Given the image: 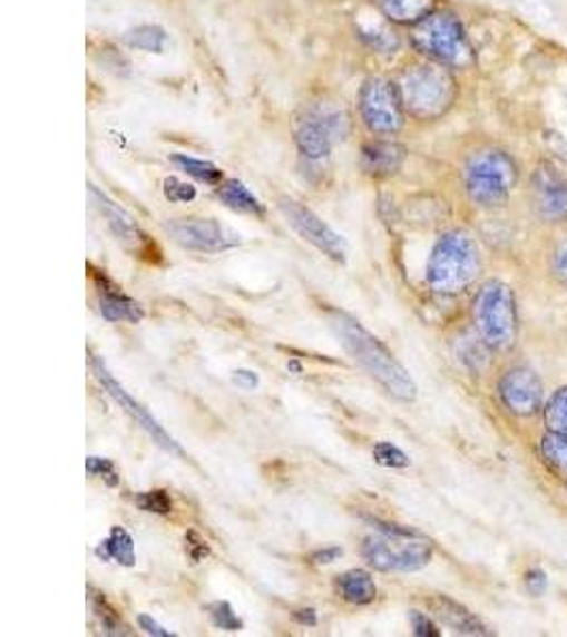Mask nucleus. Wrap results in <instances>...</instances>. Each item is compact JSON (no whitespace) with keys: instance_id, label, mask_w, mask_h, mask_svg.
<instances>
[{"instance_id":"f257e3e1","label":"nucleus","mask_w":567,"mask_h":637,"mask_svg":"<svg viewBox=\"0 0 567 637\" xmlns=\"http://www.w3.org/2000/svg\"><path fill=\"white\" fill-rule=\"evenodd\" d=\"M330 325L341 339L344 351L393 398L402 402H412L417 398V385L410 379L409 370L400 364L385 344L372 336L358 318L349 317L341 311H332Z\"/></svg>"},{"instance_id":"f03ea898","label":"nucleus","mask_w":567,"mask_h":637,"mask_svg":"<svg viewBox=\"0 0 567 637\" xmlns=\"http://www.w3.org/2000/svg\"><path fill=\"white\" fill-rule=\"evenodd\" d=\"M453 72L428 58L400 70L395 86L407 115L419 121H436L449 114L459 96Z\"/></svg>"},{"instance_id":"7ed1b4c3","label":"nucleus","mask_w":567,"mask_h":637,"mask_svg":"<svg viewBox=\"0 0 567 637\" xmlns=\"http://www.w3.org/2000/svg\"><path fill=\"white\" fill-rule=\"evenodd\" d=\"M410 43L431 62L451 70H468L477 65V53L459 16L436 9L426 20L412 26Z\"/></svg>"},{"instance_id":"20e7f679","label":"nucleus","mask_w":567,"mask_h":637,"mask_svg":"<svg viewBox=\"0 0 567 637\" xmlns=\"http://www.w3.org/2000/svg\"><path fill=\"white\" fill-rule=\"evenodd\" d=\"M480 273V253L470 234L447 232L431 251L428 262V285L442 296L466 292Z\"/></svg>"},{"instance_id":"39448f33","label":"nucleus","mask_w":567,"mask_h":637,"mask_svg":"<svg viewBox=\"0 0 567 637\" xmlns=\"http://www.w3.org/2000/svg\"><path fill=\"white\" fill-rule=\"evenodd\" d=\"M379 525L377 533L363 540V559L379 571H419L431 561L430 540L398 525Z\"/></svg>"},{"instance_id":"423d86ee","label":"nucleus","mask_w":567,"mask_h":637,"mask_svg":"<svg viewBox=\"0 0 567 637\" xmlns=\"http://www.w3.org/2000/svg\"><path fill=\"white\" fill-rule=\"evenodd\" d=\"M468 196L480 206L504 205L519 183V164L498 147L478 149L463 166Z\"/></svg>"},{"instance_id":"0eeeda50","label":"nucleus","mask_w":567,"mask_h":637,"mask_svg":"<svg viewBox=\"0 0 567 637\" xmlns=\"http://www.w3.org/2000/svg\"><path fill=\"white\" fill-rule=\"evenodd\" d=\"M478 334L491 349H508L517 339V302L508 285L489 281L475 300Z\"/></svg>"},{"instance_id":"6e6552de","label":"nucleus","mask_w":567,"mask_h":637,"mask_svg":"<svg viewBox=\"0 0 567 637\" xmlns=\"http://www.w3.org/2000/svg\"><path fill=\"white\" fill-rule=\"evenodd\" d=\"M349 135V117L328 102L306 107L295 117V143L304 158L323 159Z\"/></svg>"},{"instance_id":"1a4fd4ad","label":"nucleus","mask_w":567,"mask_h":637,"mask_svg":"<svg viewBox=\"0 0 567 637\" xmlns=\"http://www.w3.org/2000/svg\"><path fill=\"white\" fill-rule=\"evenodd\" d=\"M360 115L370 133L393 137L404 128L407 111L395 81L385 77H370L360 90Z\"/></svg>"},{"instance_id":"9d476101","label":"nucleus","mask_w":567,"mask_h":637,"mask_svg":"<svg viewBox=\"0 0 567 637\" xmlns=\"http://www.w3.org/2000/svg\"><path fill=\"white\" fill-rule=\"evenodd\" d=\"M164 229L168 236L185 249L203 251V253H219L232 249L241 243V236L232 229L222 226L217 219L205 217H183L166 222Z\"/></svg>"},{"instance_id":"9b49d317","label":"nucleus","mask_w":567,"mask_h":637,"mask_svg":"<svg viewBox=\"0 0 567 637\" xmlns=\"http://www.w3.org/2000/svg\"><path fill=\"white\" fill-rule=\"evenodd\" d=\"M278 208L283 213V217L287 219V224L313 247H317L321 253H325L328 257L344 262L346 257V243L339 232L330 228L317 213H313L309 206L297 203L294 198H281Z\"/></svg>"},{"instance_id":"f8f14e48","label":"nucleus","mask_w":567,"mask_h":637,"mask_svg":"<svg viewBox=\"0 0 567 637\" xmlns=\"http://www.w3.org/2000/svg\"><path fill=\"white\" fill-rule=\"evenodd\" d=\"M529 196L536 213L550 224L567 222V177L548 159H542L529 179Z\"/></svg>"},{"instance_id":"ddd939ff","label":"nucleus","mask_w":567,"mask_h":637,"mask_svg":"<svg viewBox=\"0 0 567 637\" xmlns=\"http://www.w3.org/2000/svg\"><path fill=\"white\" fill-rule=\"evenodd\" d=\"M94 370H96V376H98L100 385L107 389V393L119 404V409H124L126 414H130L137 421V425H140L145 432L149 433L154 438V442L159 444L164 451H168L173 455L183 457L182 447L173 440V435H168L158 421L149 414V410L143 409L137 400L115 381L111 372L107 370V365L100 357H94Z\"/></svg>"},{"instance_id":"4468645a","label":"nucleus","mask_w":567,"mask_h":637,"mask_svg":"<svg viewBox=\"0 0 567 637\" xmlns=\"http://www.w3.org/2000/svg\"><path fill=\"white\" fill-rule=\"evenodd\" d=\"M499 395L510 412L519 416H531L542 409L545 389L534 370L515 367L501 379Z\"/></svg>"},{"instance_id":"2eb2a0df","label":"nucleus","mask_w":567,"mask_h":637,"mask_svg":"<svg viewBox=\"0 0 567 637\" xmlns=\"http://www.w3.org/2000/svg\"><path fill=\"white\" fill-rule=\"evenodd\" d=\"M90 196L96 208L107 219V224L117 236V241H121L128 249L135 251L138 255H145L147 251L156 249V245L149 241V236L143 229L138 228L135 217L128 210H124L121 206L114 203L96 185H90Z\"/></svg>"},{"instance_id":"dca6fc26","label":"nucleus","mask_w":567,"mask_h":637,"mask_svg":"<svg viewBox=\"0 0 567 637\" xmlns=\"http://www.w3.org/2000/svg\"><path fill=\"white\" fill-rule=\"evenodd\" d=\"M407 161V149L395 140H370L362 149V168L374 179H387L395 175Z\"/></svg>"},{"instance_id":"f3484780","label":"nucleus","mask_w":567,"mask_h":637,"mask_svg":"<svg viewBox=\"0 0 567 637\" xmlns=\"http://www.w3.org/2000/svg\"><path fill=\"white\" fill-rule=\"evenodd\" d=\"M98 283H100V313L107 321H111V323H117V321L138 323L140 318L145 317V311L140 308V304L135 302L133 297L121 294L105 278V274H98Z\"/></svg>"},{"instance_id":"a211bd4d","label":"nucleus","mask_w":567,"mask_h":637,"mask_svg":"<svg viewBox=\"0 0 567 637\" xmlns=\"http://www.w3.org/2000/svg\"><path fill=\"white\" fill-rule=\"evenodd\" d=\"M430 608L433 615L438 616L447 627H451L457 634L463 636H489L485 625L478 620L477 616L468 612L463 606L454 604L453 599H447L442 595L430 599Z\"/></svg>"},{"instance_id":"6ab92c4d","label":"nucleus","mask_w":567,"mask_h":637,"mask_svg":"<svg viewBox=\"0 0 567 637\" xmlns=\"http://www.w3.org/2000/svg\"><path fill=\"white\" fill-rule=\"evenodd\" d=\"M374 4L389 22L410 28L438 9V0H374Z\"/></svg>"},{"instance_id":"aec40b11","label":"nucleus","mask_w":567,"mask_h":637,"mask_svg":"<svg viewBox=\"0 0 567 637\" xmlns=\"http://www.w3.org/2000/svg\"><path fill=\"white\" fill-rule=\"evenodd\" d=\"M96 557L102 559V561H114V564H119L124 568H133L135 561H137V555H135V540L133 536L115 525L109 533L107 540H102L98 548H96Z\"/></svg>"},{"instance_id":"412c9836","label":"nucleus","mask_w":567,"mask_h":637,"mask_svg":"<svg viewBox=\"0 0 567 637\" xmlns=\"http://www.w3.org/2000/svg\"><path fill=\"white\" fill-rule=\"evenodd\" d=\"M336 587H339L342 599L353 604V606H368L377 597V585H374L372 576L363 569L344 571L342 576H339Z\"/></svg>"},{"instance_id":"4be33fe9","label":"nucleus","mask_w":567,"mask_h":637,"mask_svg":"<svg viewBox=\"0 0 567 637\" xmlns=\"http://www.w3.org/2000/svg\"><path fill=\"white\" fill-rule=\"evenodd\" d=\"M219 200L236 210V213H245V215H264V205L251 194L250 187L238 179H227V182L219 183V192H217Z\"/></svg>"},{"instance_id":"5701e85b","label":"nucleus","mask_w":567,"mask_h":637,"mask_svg":"<svg viewBox=\"0 0 567 637\" xmlns=\"http://www.w3.org/2000/svg\"><path fill=\"white\" fill-rule=\"evenodd\" d=\"M124 41L126 46L145 53H162L166 47V32L154 23H140L124 35Z\"/></svg>"},{"instance_id":"b1692460","label":"nucleus","mask_w":567,"mask_h":637,"mask_svg":"<svg viewBox=\"0 0 567 637\" xmlns=\"http://www.w3.org/2000/svg\"><path fill=\"white\" fill-rule=\"evenodd\" d=\"M91 610L100 623L102 634H107V636H130L133 634V631H128V625L117 616V612L107 604V599L102 595H91Z\"/></svg>"},{"instance_id":"393cba45","label":"nucleus","mask_w":567,"mask_h":637,"mask_svg":"<svg viewBox=\"0 0 567 637\" xmlns=\"http://www.w3.org/2000/svg\"><path fill=\"white\" fill-rule=\"evenodd\" d=\"M173 161L185 170L187 175H192L194 179H198V182L208 183V185H217V183H222L224 179V173L215 166V164H211V161H205V159L192 158V156H173Z\"/></svg>"},{"instance_id":"a878e982","label":"nucleus","mask_w":567,"mask_h":637,"mask_svg":"<svg viewBox=\"0 0 567 637\" xmlns=\"http://www.w3.org/2000/svg\"><path fill=\"white\" fill-rule=\"evenodd\" d=\"M545 423L548 432L567 435V389L557 391L545 410Z\"/></svg>"},{"instance_id":"bb28decb","label":"nucleus","mask_w":567,"mask_h":637,"mask_svg":"<svg viewBox=\"0 0 567 637\" xmlns=\"http://www.w3.org/2000/svg\"><path fill=\"white\" fill-rule=\"evenodd\" d=\"M542 455L559 474H567V435L548 433L542 440Z\"/></svg>"},{"instance_id":"cd10ccee","label":"nucleus","mask_w":567,"mask_h":637,"mask_svg":"<svg viewBox=\"0 0 567 637\" xmlns=\"http://www.w3.org/2000/svg\"><path fill=\"white\" fill-rule=\"evenodd\" d=\"M135 503L143 512H154V514H170L173 512V500L162 489L138 493Z\"/></svg>"},{"instance_id":"c85d7f7f","label":"nucleus","mask_w":567,"mask_h":637,"mask_svg":"<svg viewBox=\"0 0 567 637\" xmlns=\"http://www.w3.org/2000/svg\"><path fill=\"white\" fill-rule=\"evenodd\" d=\"M374 461L383 468H409L410 459L404 451H400L395 444L391 442H379L372 451Z\"/></svg>"},{"instance_id":"c756f323","label":"nucleus","mask_w":567,"mask_h":637,"mask_svg":"<svg viewBox=\"0 0 567 637\" xmlns=\"http://www.w3.org/2000/svg\"><path fill=\"white\" fill-rule=\"evenodd\" d=\"M98 62L102 69L114 72L117 77H128L133 70L130 60L124 53H119L115 47L102 46L98 53Z\"/></svg>"},{"instance_id":"7c9ffc66","label":"nucleus","mask_w":567,"mask_h":637,"mask_svg":"<svg viewBox=\"0 0 567 637\" xmlns=\"http://www.w3.org/2000/svg\"><path fill=\"white\" fill-rule=\"evenodd\" d=\"M208 610H211V620L217 629H224V631H241L243 629L241 618L234 615V610L227 601H217Z\"/></svg>"},{"instance_id":"2f4dec72","label":"nucleus","mask_w":567,"mask_h":637,"mask_svg":"<svg viewBox=\"0 0 567 637\" xmlns=\"http://www.w3.org/2000/svg\"><path fill=\"white\" fill-rule=\"evenodd\" d=\"M164 196L170 203H179V205H187L196 198V187L189 183L182 182L177 177H166L164 179Z\"/></svg>"},{"instance_id":"473e14b6","label":"nucleus","mask_w":567,"mask_h":637,"mask_svg":"<svg viewBox=\"0 0 567 637\" xmlns=\"http://www.w3.org/2000/svg\"><path fill=\"white\" fill-rule=\"evenodd\" d=\"M86 470L91 477L105 478V482L109 487H115L119 482V474L115 470V463L111 459H102V457H88L86 461Z\"/></svg>"},{"instance_id":"72a5a7b5","label":"nucleus","mask_w":567,"mask_h":637,"mask_svg":"<svg viewBox=\"0 0 567 637\" xmlns=\"http://www.w3.org/2000/svg\"><path fill=\"white\" fill-rule=\"evenodd\" d=\"M553 271L557 274V278L567 285V234L561 236V241L553 251Z\"/></svg>"},{"instance_id":"f704fd0d","label":"nucleus","mask_w":567,"mask_h":637,"mask_svg":"<svg viewBox=\"0 0 567 637\" xmlns=\"http://www.w3.org/2000/svg\"><path fill=\"white\" fill-rule=\"evenodd\" d=\"M410 623H412V631L419 637H438L440 631L438 627L431 623L430 618L421 612H410Z\"/></svg>"},{"instance_id":"c9c22d12","label":"nucleus","mask_w":567,"mask_h":637,"mask_svg":"<svg viewBox=\"0 0 567 637\" xmlns=\"http://www.w3.org/2000/svg\"><path fill=\"white\" fill-rule=\"evenodd\" d=\"M185 542H187V555H189L194 561H203L205 557H208L211 548L206 545V540H203L196 531H189Z\"/></svg>"},{"instance_id":"e433bc0d","label":"nucleus","mask_w":567,"mask_h":637,"mask_svg":"<svg viewBox=\"0 0 567 637\" xmlns=\"http://www.w3.org/2000/svg\"><path fill=\"white\" fill-rule=\"evenodd\" d=\"M138 625H140V629L147 634V636H156V637H170L175 636V634H170L168 629H164L162 625H158L151 616L140 615L138 616Z\"/></svg>"},{"instance_id":"4c0bfd02","label":"nucleus","mask_w":567,"mask_h":637,"mask_svg":"<svg viewBox=\"0 0 567 637\" xmlns=\"http://www.w3.org/2000/svg\"><path fill=\"white\" fill-rule=\"evenodd\" d=\"M342 557V548L339 547H330L323 548V550H317V552H313V564H317V566H325V564H334L336 559H341Z\"/></svg>"},{"instance_id":"58836bf2","label":"nucleus","mask_w":567,"mask_h":637,"mask_svg":"<svg viewBox=\"0 0 567 637\" xmlns=\"http://www.w3.org/2000/svg\"><path fill=\"white\" fill-rule=\"evenodd\" d=\"M234 383H236L238 388L251 391V389H255L260 385V379H257V374L251 372V370H238V372H234Z\"/></svg>"},{"instance_id":"ea45409f","label":"nucleus","mask_w":567,"mask_h":637,"mask_svg":"<svg viewBox=\"0 0 567 637\" xmlns=\"http://www.w3.org/2000/svg\"><path fill=\"white\" fill-rule=\"evenodd\" d=\"M527 587H529V591L536 592V595H540V592L545 591L546 589L545 574H542L540 569H536V571H529V574H527Z\"/></svg>"},{"instance_id":"a19ab883","label":"nucleus","mask_w":567,"mask_h":637,"mask_svg":"<svg viewBox=\"0 0 567 637\" xmlns=\"http://www.w3.org/2000/svg\"><path fill=\"white\" fill-rule=\"evenodd\" d=\"M294 618L300 625H306V627H315L317 625V612L313 608L297 610V612H294Z\"/></svg>"}]
</instances>
